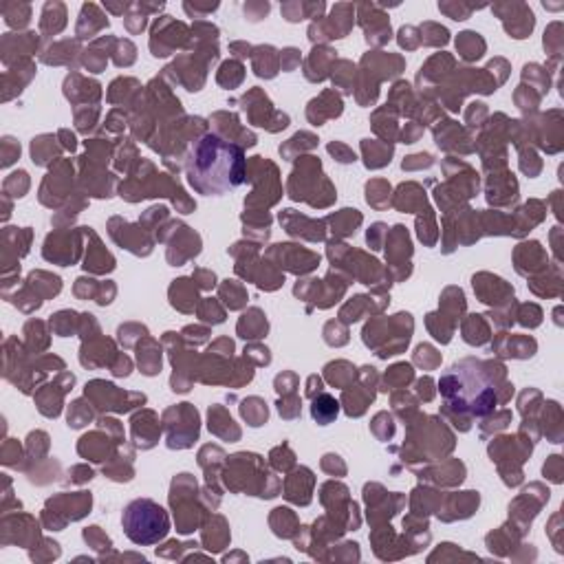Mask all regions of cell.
<instances>
[{
  "label": "cell",
  "instance_id": "obj_6",
  "mask_svg": "<svg viewBox=\"0 0 564 564\" xmlns=\"http://www.w3.org/2000/svg\"><path fill=\"white\" fill-rule=\"evenodd\" d=\"M439 9H441V11H446V13H450L452 20H468V16H470V11H472V7H463V5H458V9L452 7V5H439Z\"/></svg>",
  "mask_w": 564,
  "mask_h": 564
},
{
  "label": "cell",
  "instance_id": "obj_2",
  "mask_svg": "<svg viewBox=\"0 0 564 564\" xmlns=\"http://www.w3.org/2000/svg\"><path fill=\"white\" fill-rule=\"evenodd\" d=\"M483 364L474 361H461L450 368V373L441 379V393L450 401V406L461 410H470L472 414H487L494 410L496 393L490 390L487 379L480 373Z\"/></svg>",
  "mask_w": 564,
  "mask_h": 564
},
{
  "label": "cell",
  "instance_id": "obj_1",
  "mask_svg": "<svg viewBox=\"0 0 564 564\" xmlns=\"http://www.w3.org/2000/svg\"><path fill=\"white\" fill-rule=\"evenodd\" d=\"M245 168L243 148L216 135H205L196 141L186 166L190 186L205 196H220L236 190L247 176Z\"/></svg>",
  "mask_w": 564,
  "mask_h": 564
},
{
  "label": "cell",
  "instance_id": "obj_5",
  "mask_svg": "<svg viewBox=\"0 0 564 564\" xmlns=\"http://www.w3.org/2000/svg\"><path fill=\"white\" fill-rule=\"evenodd\" d=\"M456 47L461 51V55L466 57V60H476L483 55V51H485V43L478 38V33L474 31H466V33H461L458 40H456Z\"/></svg>",
  "mask_w": 564,
  "mask_h": 564
},
{
  "label": "cell",
  "instance_id": "obj_3",
  "mask_svg": "<svg viewBox=\"0 0 564 564\" xmlns=\"http://www.w3.org/2000/svg\"><path fill=\"white\" fill-rule=\"evenodd\" d=\"M124 534L135 542V545H154V542L164 540L170 531V520L164 507L148 498L132 500L124 509Z\"/></svg>",
  "mask_w": 564,
  "mask_h": 564
},
{
  "label": "cell",
  "instance_id": "obj_4",
  "mask_svg": "<svg viewBox=\"0 0 564 564\" xmlns=\"http://www.w3.org/2000/svg\"><path fill=\"white\" fill-rule=\"evenodd\" d=\"M337 410H339V404L331 395H320L317 399H313L311 414L320 426H329V423L337 417Z\"/></svg>",
  "mask_w": 564,
  "mask_h": 564
},
{
  "label": "cell",
  "instance_id": "obj_8",
  "mask_svg": "<svg viewBox=\"0 0 564 564\" xmlns=\"http://www.w3.org/2000/svg\"><path fill=\"white\" fill-rule=\"evenodd\" d=\"M329 150H331L333 154H339L337 161H342V164H351V161H355V154H353L351 150H346L344 146H339V144H331Z\"/></svg>",
  "mask_w": 564,
  "mask_h": 564
},
{
  "label": "cell",
  "instance_id": "obj_7",
  "mask_svg": "<svg viewBox=\"0 0 564 564\" xmlns=\"http://www.w3.org/2000/svg\"><path fill=\"white\" fill-rule=\"evenodd\" d=\"M545 476L553 478L555 483L562 480V476H560V456H551V458H549V463L545 466Z\"/></svg>",
  "mask_w": 564,
  "mask_h": 564
}]
</instances>
